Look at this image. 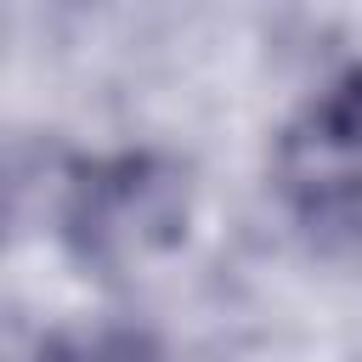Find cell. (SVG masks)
Masks as SVG:
<instances>
[{"instance_id": "6da1fadb", "label": "cell", "mask_w": 362, "mask_h": 362, "mask_svg": "<svg viewBox=\"0 0 362 362\" xmlns=\"http://www.w3.org/2000/svg\"><path fill=\"white\" fill-rule=\"evenodd\" d=\"M272 187L322 249H362V62L322 79L272 141Z\"/></svg>"}, {"instance_id": "7a4b0ae2", "label": "cell", "mask_w": 362, "mask_h": 362, "mask_svg": "<svg viewBox=\"0 0 362 362\" xmlns=\"http://www.w3.org/2000/svg\"><path fill=\"white\" fill-rule=\"evenodd\" d=\"M187 232V175L158 153L74 158L62 175V238L96 260H141L181 243Z\"/></svg>"}, {"instance_id": "3957f363", "label": "cell", "mask_w": 362, "mask_h": 362, "mask_svg": "<svg viewBox=\"0 0 362 362\" xmlns=\"http://www.w3.org/2000/svg\"><path fill=\"white\" fill-rule=\"evenodd\" d=\"M28 362H170V356L136 322H85V328L45 334Z\"/></svg>"}]
</instances>
